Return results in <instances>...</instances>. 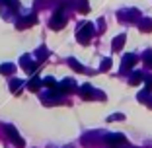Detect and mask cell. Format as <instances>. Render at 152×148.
<instances>
[{"label":"cell","instance_id":"obj_1","mask_svg":"<svg viewBox=\"0 0 152 148\" xmlns=\"http://www.w3.org/2000/svg\"><path fill=\"white\" fill-rule=\"evenodd\" d=\"M64 23H66V14H64L63 8H58L57 12L53 14V18H51L49 27L55 29V31H58V29H63V27H64Z\"/></svg>","mask_w":152,"mask_h":148},{"label":"cell","instance_id":"obj_2","mask_svg":"<svg viewBox=\"0 0 152 148\" xmlns=\"http://www.w3.org/2000/svg\"><path fill=\"white\" fill-rule=\"evenodd\" d=\"M92 35H94V26H92V23H84V26L78 29V33H76V39H78V43H82V45H88Z\"/></svg>","mask_w":152,"mask_h":148},{"label":"cell","instance_id":"obj_3","mask_svg":"<svg viewBox=\"0 0 152 148\" xmlns=\"http://www.w3.org/2000/svg\"><path fill=\"white\" fill-rule=\"evenodd\" d=\"M4 131H6V135H8V139L12 140L14 144H18L20 148H23V146H26V142H23V139L20 136V133H18L16 129H14L12 125H4Z\"/></svg>","mask_w":152,"mask_h":148},{"label":"cell","instance_id":"obj_4","mask_svg":"<svg viewBox=\"0 0 152 148\" xmlns=\"http://www.w3.org/2000/svg\"><path fill=\"white\" fill-rule=\"evenodd\" d=\"M105 140H107V144H111V146H121V144H125L127 139L121 133H113V135H107L105 136Z\"/></svg>","mask_w":152,"mask_h":148},{"label":"cell","instance_id":"obj_5","mask_svg":"<svg viewBox=\"0 0 152 148\" xmlns=\"http://www.w3.org/2000/svg\"><path fill=\"white\" fill-rule=\"evenodd\" d=\"M20 63H22L23 70H26V72H29V74H33V72H37V70H39V63H31V61H29L27 57H23L22 61H20Z\"/></svg>","mask_w":152,"mask_h":148},{"label":"cell","instance_id":"obj_6","mask_svg":"<svg viewBox=\"0 0 152 148\" xmlns=\"http://www.w3.org/2000/svg\"><path fill=\"white\" fill-rule=\"evenodd\" d=\"M57 90L61 92V94H63V92H72L74 90V80H72V78H64V80L57 86Z\"/></svg>","mask_w":152,"mask_h":148},{"label":"cell","instance_id":"obj_7","mask_svg":"<svg viewBox=\"0 0 152 148\" xmlns=\"http://www.w3.org/2000/svg\"><path fill=\"white\" fill-rule=\"evenodd\" d=\"M78 94L82 96V99H92L96 92H94V88H92L90 84H84V86L80 88V90H78Z\"/></svg>","mask_w":152,"mask_h":148},{"label":"cell","instance_id":"obj_8","mask_svg":"<svg viewBox=\"0 0 152 148\" xmlns=\"http://www.w3.org/2000/svg\"><path fill=\"white\" fill-rule=\"evenodd\" d=\"M41 84H43V80H39V78L33 76L31 80L27 82V90H29V92H37V90L41 88Z\"/></svg>","mask_w":152,"mask_h":148},{"label":"cell","instance_id":"obj_9","mask_svg":"<svg viewBox=\"0 0 152 148\" xmlns=\"http://www.w3.org/2000/svg\"><path fill=\"white\" fill-rule=\"evenodd\" d=\"M123 45H125V35H117L115 37V39H113V51H115V53H117V51H121V49H123Z\"/></svg>","mask_w":152,"mask_h":148},{"label":"cell","instance_id":"obj_10","mask_svg":"<svg viewBox=\"0 0 152 148\" xmlns=\"http://www.w3.org/2000/svg\"><path fill=\"white\" fill-rule=\"evenodd\" d=\"M134 63H137V57H134V55H127V57L123 58V70H129Z\"/></svg>","mask_w":152,"mask_h":148},{"label":"cell","instance_id":"obj_11","mask_svg":"<svg viewBox=\"0 0 152 148\" xmlns=\"http://www.w3.org/2000/svg\"><path fill=\"white\" fill-rule=\"evenodd\" d=\"M35 22H37V16H27L26 20L18 22V27H29V26H33Z\"/></svg>","mask_w":152,"mask_h":148},{"label":"cell","instance_id":"obj_12","mask_svg":"<svg viewBox=\"0 0 152 148\" xmlns=\"http://www.w3.org/2000/svg\"><path fill=\"white\" fill-rule=\"evenodd\" d=\"M68 64H70V66H72V68H74V70H76V72H86V68H84V66H82V64H80V63H78V61H76V58H72V57H70V58H68Z\"/></svg>","mask_w":152,"mask_h":148},{"label":"cell","instance_id":"obj_13","mask_svg":"<svg viewBox=\"0 0 152 148\" xmlns=\"http://www.w3.org/2000/svg\"><path fill=\"white\" fill-rule=\"evenodd\" d=\"M22 80H12L10 82V90H12V94H20V90H22Z\"/></svg>","mask_w":152,"mask_h":148},{"label":"cell","instance_id":"obj_14","mask_svg":"<svg viewBox=\"0 0 152 148\" xmlns=\"http://www.w3.org/2000/svg\"><path fill=\"white\" fill-rule=\"evenodd\" d=\"M14 70H16V68H14V64H10V63L0 64V74H12Z\"/></svg>","mask_w":152,"mask_h":148},{"label":"cell","instance_id":"obj_15","mask_svg":"<svg viewBox=\"0 0 152 148\" xmlns=\"http://www.w3.org/2000/svg\"><path fill=\"white\" fill-rule=\"evenodd\" d=\"M140 31H152V20H142V22L139 23Z\"/></svg>","mask_w":152,"mask_h":148},{"label":"cell","instance_id":"obj_16","mask_svg":"<svg viewBox=\"0 0 152 148\" xmlns=\"http://www.w3.org/2000/svg\"><path fill=\"white\" fill-rule=\"evenodd\" d=\"M43 86H47V88H51V90H55V88H57V80H55L53 76H47L43 80Z\"/></svg>","mask_w":152,"mask_h":148},{"label":"cell","instance_id":"obj_17","mask_svg":"<svg viewBox=\"0 0 152 148\" xmlns=\"http://www.w3.org/2000/svg\"><path fill=\"white\" fill-rule=\"evenodd\" d=\"M140 80H142V74H140V72H134L133 76H131L129 84H131V86H137V84H140Z\"/></svg>","mask_w":152,"mask_h":148},{"label":"cell","instance_id":"obj_18","mask_svg":"<svg viewBox=\"0 0 152 148\" xmlns=\"http://www.w3.org/2000/svg\"><path fill=\"white\" fill-rule=\"evenodd\" d=\"M144 64H146L148 68H152V51H146V53H144Z\"/></svg>","mask_w":152,"mask_h":148},{"label":"cell","instance_id":"obj_19","mask_svg":"<svg viewBox=\"0 0 152 148\" xmlns=\"http://www.w3.org/2000/svg\"><path fill=\"white\" fill-rule=\"evenodd\" d=\"M78 10H80L82 14L90 12V6H88V2H86V0H82V2H80V6H78Z\"/></svg>","mask_w":152,"mask_h":148},{"label":"cell","instance_id":"obj_20","mask_svg":"<svg viewBox=\"0 0 152 148\" xmlns=\"http://www.w3.org/2000/svg\"><path fill=\"white\" fill-rule=\"evenodd\" d=\"M125 119V115H121V113H115V115L107 117V121H123Z\"/></svg>","mask_w":152,"mask_h":148},{"label":"cell","instance_id":"obj_21","mask_svg":"<svg viewBox=\"0 0 152 148\" xmlns=\"http://www.w3.org/2000/svg\"><path fill=\"white\" fill-rule=\"evenodd\" d=\"M109 66H111V61H109V58H103V63H102V70H109Z\"/></svg>","mask_w":152,"mask_h":148},{"label":"cell","instance_id":"obj_22","mask_svg":"<svg viewBox=\"0 0 152 148\" xmlns=\"http://www.w3.org/2000/svg\"><path fill=\"white\" fill-rule=\"evenodd\" d=\"M152 90V76H146V92Z\"/></svg>","mask_w":152,"mask_h":148},{"label":"cell","instance_id":"obj_23","mask_svg":"<svg viewBox=\"0 0 152 148\" xmlns=\"http://www.w3.org/2000/svg\"><path fill=\"white\" fill-rule=\"evenodd\" d=\"M150 107H152V101H150Z\"/></svg>","mask_w":152,"mask_h":148}]
</instances>
